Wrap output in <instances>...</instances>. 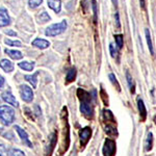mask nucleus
Instances as JSON below:
<instances>
[{"label": "nucleus", "instance_id": "obj_25", "mask_svg": "<svg viewBox=\"0 0 156 156\" xmlns=\"http://www.w3.org/2000/svg\"><path fill=\"white\" fill-rule=\"evenodd\" d=\"M4 43L9 46H16V47H22V44L20 41H12L9 39H5L4 40Z\"/></svg>", "mask_w": 156, "mask_h": 156}, {"label": "nucleus", "instance_id": "obj_13", "mask_svg": "<svg viewBox=\"0 0 156 156\" xmlns=\"http://www.w3.org/2000/svg\"><path fill=\"white\" fill-rule=\"evenodd\" d=\"M0 67H1L2 70H4L5 72L9 73L14 70V64L9 59H2L0 62Z\"/></svg>", "mask_w": 156, "mask_h": 156}, {"label": "nucleus", "instance_id": "obj_17", "mask_svg": "<svg viewBox=\"0 0 156 156\" xmlns=\"http://www.w3.org/2000/svg\"><path fill=\"white\" fill-rule=\"evenodd\" d=\"M37 75H39V73L37 72L32 75H26V76H25V79L32 85V87H37Z\"/></svg>", "mask_w": 156, "mask_h": 156}, {"label": "nucleus", "instance_id": "obj_5", "mask_svg": "<svg viewBox=\"0 0 156 156\" xmlns=\"http://www.w3.org/2000/svg\"><path fill=\"white\" fill-rule=\"evenodd\" d=\"M20 94H21V98L25 102H31L34 100V92L28 85H21L20 87Z\"/></svg>", "mask_w": 156, "mask_h": 156}, {"label": "nucleus", "instance_id": "obj_36", "mask_svg": "<svg viewBox=\"0 0 156 156\" xmlns=\"http://www.w3.org/2000/svg\"><path fill=\"white\" fill-rule=\"evenodd\" d=\"M1 131H2V127L0 126V132H1Z\"/></svg>", "mask_w": 156, "mask_h": 156}, {"label": "nucleus", "instance_id": "obj_7", "mask_svg": "<svg viewBox=\"0 0 156 156\" xmlns=\"http://www.w3.org/2000/svg\"><path fill=\"white\" fill-rule=\"evenodd\" d=\"M15 129H16V131L18 132L19 136L21 137L22 142H23L24 144L27 146V147H29V148H32V144H31V142H30V140H29V136H28V134H27V132L25 131L24 129H22L21 127L17 126V125H16V126H15Z\"/></svg>", "mask_w": 156, "mask_h": 156}, {"label": "nucleus", "instance_id": "obj_9", "mask_svg": "<svg viewBox=\"0 0 156 156\" xmlns=\"http://www.w3.org/2000/svg\"><path fill=\"white\" fill-rule=\"evenodd\" d=\"M2 98H3V100L6 103H9V104L12 105V106H15V107H18L19 106L18 101L16 100L15 96H12V94L11 92H9V90H7V92L3 93V94H2Z\"/></svg>", "mask_w": 156, "mask_h": 156}, {"label": "nucleus", "instance_id": "obj_15", "mask_svg": "<svg viewBox=\"0 0 156 156\" xmlns=\"http://www.w3.org/2000/svg\"><path fill=\"white\" fill-rule=\"evenodd\" d=\"M4 52L9 55L11 58L12 59H21L22 57H23V54H22V52L18 51V50H11V49H5L4 50Z\"/></svg>", "mask_w": 156, "mask_h": 156}, {"label": "nucleus", "instance_id": "obj_30", "mask_svg": "<svg viewBox=\"0 0 156 156\" xmlns=\"http://www.w3.org/2000/svg\"><path fill=\"white\" fill-rule=\"evenodd\" d=\"M0 156H9L7 155L5 147H4L2 144H0Z\"/></svg>", "mask_w": 156, "mask_h": 156}, {"label": "nucleus", "instance_id": "obj_20", "mask_svg": "<svg viewBox=\"0 0 156 156\" xmlns=\"http://www.w3.org/2000/svg\"><path fill=\"white\" fill-rule=\"evenodd\" d=\"M126 79H127V83H128V87H129V90L131 93H134L135 90V85H134V82H133V79H132V76L130 75L129 72H126Z\"/></svg>", "mask_w": 156, "mask_h": 156}, {"label": "nucleus", "instance_id": "obj_4", "mask_svg": "<svg viewBox=\"0 0 156 156\" xmlns=\"http://www.w3.org/2000/svg\"><path fill=\"white\" fill-rule=\"evenodd\" d=\"M115 153V142L114 140L106 138L103 147V155L104 156H114Z\"/></svg>", "mask_w": 156, "mask_h": 156}, {"label": "nucleus", "instance_id": "obj_2", "mask_svg": "<svg viewBox=\"0 0 156 156\" xmlns=\"http://www.w3.org/2000/svg\"><path fill=\"white\" fill-rule=\"evenodd\" d=\"M68 24L66 20H62V22L56 24H52L48 26L45 30V34L47 37H56L58 34H62V32H65V30L67 29Z\"/></svg>", "mask_w": 156, "mask_h": 156}, {"label": "nucleus", "instance_id": "obj_6", "mask_svg": "<svg viewBox=\"0 0 156 156\" xmlns=\"http://www.w3.org/2000/svg\"><path fill=\"white\" fill-rule=\"evenodd\" d=\"M90 135H92V129L90 127H85L83 129L80 130L79 136H80V144L81 146H85L87 142L90 140Z\"/></svg>", "mask_w": 156, "mask_h": 156}, {"label": "nucleus", "instance_id": "obj_16", "mask_svg": "<svg viewBox=\"0 0 156 156\" xmlns=\"http://www.w3.org/2000/svg\"><path fill=\"white\" fill-rule=\"evenodd\" d=\"M145 34H146V41H147V45H148V48H149L150 53L154 54V49H153V43H152V39H151V34H150V30L148 28L145 29Z\"/></svg>", "mask_w": 156, "mask_h": 156}, {"label": "nucleus", "instance_id": "obj_12", "mask_svg": "<svg viewBox=\"0 0 156 156\" xmlns=\"http://www.w3.org/2000/svg\"><path fill=\"white\" fill-rule=\"evenodd\" d=\"M48 6L53 9L55 12H59L62 9V1L60 0H47Z\"/></svg>", "mask_w": 156, "mask_h": 156}, {"label": "nucleus", "instance_id": "obj_31", "mask_svg": "<svg viewBox=\"0 0 156 156\" xmlns=\"http://www.w3.org/2000/svg\"><path fill=\"white\" fill-rule=\"evenodd\" d=\"M115 26H117V28H120V26H121L120 19H119V14H118V12H115Z\"/></svg>", "mask_w": 156, "mask_h": 156}, {"label": "nucleus", "instance_id": "obj_27", "mask_svg": "<svg viewBox=\"0 0 156 156\" xmlns=\"http://www.w3.org/2000/svg\"><path fill=\"white\" fill-rule=\"evenodd\" d=\"M43 0H28V4H29V7L31 9H36V7L40 6L42 4Z\"/></svg>", "mask_w": 156, "mask_h": 156}, {"label": "nucleus", "instance_id": "obj_19", "mask_svg": "<svg viewBox=\"0 0 156 156\" xmlns=\"http://www.w3.org/2000/svg\"><path fill=\"white\" fill-rule=\"evenodd\" d=\"M75 78H76V69H75V68H72V69H70L67 73V76H66L67 82L74 81Z\"/></svg>", "mask_w": 156, "mask_h": 156}, {"label": "nucleus", "instance_id": "obj_32", "mask_svg": "<svg viewBox=\"0 0 156 156\" xmlns=\"http://www.w3.org/2000/svg\"><path fill=\"white\" fill-rule=\"evenodd\" d=\"M5 34H9V36H14V37H16V36H17L16 32L12 31V30H6Z\"/></svg>", "mask_w": 156, "mask_h": 156}, {"label": "nucleus", "instance_id": "obj_28", "mask_svg": "<svg viewBox=\"0 0 156 156\" xmlns=\"http://www.w3.org/2000/svg\"><path fill=\"white\" fill-rule=\"evenodd\" d=\"M92 3H93V9H94V17H95V22H96L97 20V2L96 0H92Z\"/></svg>", "mask_w": 156, "mask_h": 156}, {"label": "nucleus", "instance_id": "obj_1", "mask_svg": "<svg viewBox=\"0 0 156 156\" xmlns=\"http://www.w3.org/2000/svg\"><path fill=\"white\" fill-rule=\"evenodd\" d=\"M77 95L80 100V112L87 118H93L94 115V108H93L92 101H90V95L87 90L78 89Z\"/></svg>", "mask_w": 156, "mask_h": 156}, {"label": "nucleus", "instance_id": "obj_34", "mask_svg": "<svg viewBox=\"0 0 156 156\" xmlns=\"http://www.w3.org/2000/svg\"><path fill=\"white\" fill-rule=\"evenodd\" d=\"M140 4L142 9H145V0H140Z\"/></svg>", "mask_w": 156, "mask_h": 156}, {"label": "nucleus", "instance_id": "obj_23", "mask_svg": "<svg viewBox=\"0 0 156 156\" xmlns=\"http://www.w3.org/2000/svg\"><path fill=\"white\" fill-rule=\"evenodd\" d=\"M9 156H25L24 152L19 149H16V148H12L11 150H9Z\"/></svg>", "mask_w": 156, "mask_h": 156}, {"label": "nucleus", "instance_id": "obj_22", "mask_svg": "<svg viewBox=\"0 0 156 156\" xmlns=\"http://www.w3.org/2000/svg\"><path fill=\"white\" fill-rule=\"evenodd\" d=\"M152 145H153V134L151 132H149L147 136V142H146V150L150 151L152 149Z\"/></svg>", "mask_w": 156, "mask_h": 156}, {"label": "nucleus", "instance_id": "obj_18", "mask_svg": "<svg viewBox=\"0 0 156 156\" xmlns=\"http://www.w3.org/2000/svg\"><path fill=\"white\" fill-rule=\"evenodd\" d=\"M19 67L21 68V69H23L24 71H32L34 68V62H19Z\"/></svg>", "mask_w": 156, "mask_h": 156}, {"label": "nucleus", "instance_id": "obj_11", "mask_svg": "<svg viewBox=\"0 0 156 156\" xmlns=\"http://www.w3.org/2000/svg\"><path fill=\"white\" fill-rule=\"evenodd\" d=\"M32 46L37 47V48H40V49H46L50 46V43L44 39H36L32 42Z\"/></svg>", "mask_w": 156, "mask_h": 156}, {"label": "nucleus", "instance_id": "obj_14", "mask_svg": "<svg viewBox=\"0 0 156 156\" xmlns=\"http://www.w3.org/2000/svg\"><path fill=\"white\" fill-rule=\"evenodd\" d=\"M56 140H57L56 132L51 133V135H50V137H49V150L47 151V155L48 156L51 155V152L53 151L54 146H55V144H56Z\"/></svg>", "mask_w": 156, "mask_h": 156}, {"label": "nucleus", "instance_id": "obj_33", "mask_svg": "<svg viewBox=\"0 0 156 156\" xmlns=\"http://www.w3.org/2000/svg\"><path fill=\"white\" fill-rule=\"evenodd\" d=\"M3 84H4V78L0 75V89H1L2 87H3Z\"/></svg>", "mask_w": 156, "mask_h": 156}, {"label": "nucleus", "instance_id": "obj_35", "mask_svg": "<svg viewBox=\"0 0 156 156\" xmlns=\"http://www.w3.org/2000/svg\"><path fill=\"white\" fill-rule=\"evenodd\" d=\"M112 3H114V4H115V6H117V5H118V0H112Z\"/></svg>", "mask_w": 156, "mask_h": 156}, {"label": "nucleus", "instance_id": "obj_24", "mask_svg": "<svg viewBox=\"0 0 156 156\" xmlns=\"http://www.w3.org/2000/svg\"><path fill=\"white\" fill-rule=\"evenodd\" d=\"M50 19L51 18H50V16L47 14L46 12H43L42 14L39 16V22H41V23H45V22L49 21Z\"/></svg>", "mask_w": 156, "mask_h": 156}, {"label": "nucleus", "instance_id": "obj_8", "mask_svg": "<svg viewBox=\"0 0 156 156\" xmlns=\"http://www.w3.org/2000/svg\"><path fill=\"white\" fill-rule=\"evenodd\" d=\"M11 23V18L7 11L4 7L0 9V27H5Z\"/></svg>", "mask_w": 156, "mask_h": 156}, {"label": "nucleus", "instance_id": "obj_29", "mask_svg": "<svg viewBox=\"0 0 156 156\" xmlns=\"http://www.w3.org/2000/svg\"><path fill=\"white\" fill-rule=\"evenodd\" d=\"M109 50H110V55H112V57H115L117 56V50L114 47V45L110 44L109 45Z\"/></svg>", "mask_w": 156, "mask_h": 156}, {"label": "nucleus", "instance_id": "obj_21", "mask_svg": "<svg viewBox=\"0 0 156 156\" xmlns=\"http://www.w3.org/2000/svg\"><path fill=\"white\" fill-rule=\"evenodd\" d=\"M115 44L118 46V49L121 50L123 48V44H124V39H123V34H115Z\"/></svg>", "mask_w": 156, "mask_h": 156}, {"label": "nucleus", "instance_id": "obj_26", "mask_svg": "<svg viewBox=\"0 0 156 156\" xmlns=\"http://www.w3.org/2000/svg\"><path fill=\"white\" fill-rule=\"evenodd\" d=\"M109 79H110V81H112V83L114 85H115L117 90H120V84H119V82H118L117 77H115V75L114 74V73H110L109 74Z\"/></svg>", "mask_w": 156, "mask_h": 156}, {"label": "nucleus", "instance_id": "obj_3", "mask_svg": "<svg viewBox=\"0 0 156 156\" xmlns=\"http://www.w3.org/2000/svg\"><path fill=\"white\" fill-rule=\"evenodd\" d=\"M0 120L4 125H11L15 121V110L12 107L2 105L0 106Z\"/></svg>", "mask_w": 156, "mask_h": 156}, {"label": "nucleus", "instance_id": "obj_10", "mask_svg": "<svg viewBox=\"0 0 156 156\" xmlns=\"http://www.w3.org/2000/svg\"><path fill=\"white\" fill-rule=\"evenodd\" d=\"M137 108H138V112H140V120L145 121L147 119V109H146L144 101L140 98H137Z\"/></svg>", "mask_w": 156, "mask_h": 156}]
</instances>
